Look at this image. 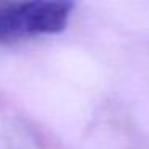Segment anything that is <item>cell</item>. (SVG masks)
I'll use <instances>...</instances> for the list:
<instances>
[{"mask_svg": "<svg viewBox=\"0 0 149 149\" xmlns=\"http://www.w3.org/2000/svg\"><path fill=\"white\" fill-rule=\"evenodd\" d=\"M72 10V2L0 3V42L61 32Z\"/></svg>", "mask_w": 149, "mask_h": 149, "instance_id": "obj_1", "label": "cell"}]
</instances>
